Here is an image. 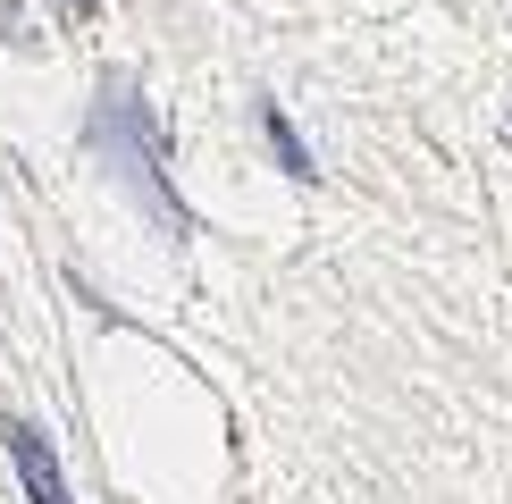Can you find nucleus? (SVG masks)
I'll return each instance as SVG.
<instances>
[{"instance_id": "1", "label": "nucleus", "mask_w": 512, "mask_h": 504, "mask_svg": "<svg viewBox=\"0 0 512 504\" xmlns=\"http://www.w3.org/2000/svg\"><path fill=\"white\" fill-rule=\"evenodd\" d=\"M84 135H93V152L110 160V177H118V185H126V194H135L143 210H152L168 236H194V210H185V194L168 185V118H160L152 101L135 93V76L101 68Z\"/></svg>"}, {"instance_id": "2", "label": "nucleus", "mask_w": 512, "mask_h": 504, "mask_svg": "<svg viewBox=\"0 0 512 504\" xmlns=\"http://www.w3.org/2000/svg\"><path fill=\"white\" fill-rule=\"evenodd\" d=\"M0 446H9V471H17V488H26V504H76L68 496V471H59V454H51V429L26 412H9L0 420Z\"/></svg>"}, {"instance_id": "3", "label": "nucleus", "mask_w": 512, "mask_h": 504, "mask_svg": "<svg viewBox=\"0 0 512 504\" xmlns=\"http://www.w3.org/2000/svg\"><path fill=\"white\" fill-rule=\"evenodd\" d=\"M252 126H261V143H269V160L286 168L294 185H319V160H311V143H303V126L286 118V101H252Z\"/></svg>"}, {"instance_id": "4", "label": "nucleus", "mask_w": 512, "mask_h": 504, "mask_svg": "<svg viewBox=\"0 0 512 504\" xmlns=\"http://www.w3.org/2000/svg\"><path fill=\"white\" fill-rule=\"evenodd\" d=\"M59 17H68V26H101V9H110V0H51Z\"/></svg>"}, {"instance_id": "5", "label": "nucleus", "mask_w": 512, "mask_h": 504, "mask_svg": "<svg viewBox=\"0 0 512 504\" xmlns=\"http://www.w3.org/2000/svg\"><path fill=\"white\" fill-rule=\"evenodd\" d=\"M504 135H512V126H504Z\"/></svg>"}]
</instances>
